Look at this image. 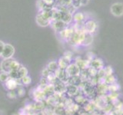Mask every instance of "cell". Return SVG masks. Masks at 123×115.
I'll use <instances>...</instances> for the list:
<instances>
[{
    "label": "cell",
    "instance_id": "cell-15",
    "mask_svg": "<svg viewBox=\"0 0 123 115\" xmlns=\"http://www.w3.org/2000/svg\"><path fill=\"white\" fill-rule=\"evenodd\" d=\"M72 0H57L55 2V5L67 6L68 5H70V4H72Z\"/></svg>",
    "mask_w": 123,
    "mask_h": 115
},
{
    "label": "cell",
    "instance_id": "cell-17",
    "mask_svg": "<svg viewBox=\"0 0 123 115\" xmlns=\"http://www.w3.org/2000/svg\"><path fill=\"white\" fill-rule=\"evenodd\" d=\"M9 74L8 72L2 71L1 74H0V80L3 82H6L7 80L9 78Z\"/></svg>",
    "mask_w": 123,
    "mask_h": 115
},
{
    "label": "cell",
    "instance_id": "cell-13",
    "mask_svg": "<svg viewBox=\"0 0 123 115\" xmlns=\"http://www.w3.org/2000/svg\"><path fill=\"white\" fill-rule=\"evenodd\" d=\"M68 63H69V60H68L67 58H65V57H63L59 59L58 65H59V68L61 69H66V68L68 65Z\"/></svg>",
    "mask_w": 123,
    "mask_h": 115
},
{
    "label": "cell",
    "instance_id": "cell-5",
    "mask_svg": "<svg viewBox=\"0 0 123 115\" xmlns=\"http://www.w3.org/2000/svg\"><path fill=\"white\" fill-rule=\"evenodd\" d=\"M74 32H75V29H73V27H70V28L67 27L66 29H65L64 30L59 32V35L62 40L68 41L70 39V38L72 37Z\"/></svg>",
    "mask_w": 123,
    "mask_h": 115
},
{
    "label": "cell",
    "instance_id": "cell-7",
    "mask_svg": "<svg viewBox=\"0 0 123 115\" xmlns=\"http://www.w3.org/2000/svg\"><path fill=\"white\" fill-rule=\"evenodd\" d=\"M36 18V23L41 27H46V26L50 25V24H51V21L45 18L39 12H38Z\"/></svg>",
    "mask_w": 123,
    "mask_h": 115
},
{
    "label": "cell",
    "instance_id": "cell-16",
    "mask_svg": "<svg viewBox=\"0 0 123 115\" xmlns=\"http://www.w3.org/2000/svg\"><path fill=\"white\" fill-rule=\"evenodd\" d=\"M92 63H93V64H96V65H94L93 68H96V69H101L102 67V65H103V63H102V61L101 59H95L92 61Z\"/></svg>",
    "mask_w": 123,
    "mask_h": 115
},
{
    "label": "cell",
    "instance_id": "cell-2",
    "mask_svg": "<svg viewBox=\"0 0 123 115\" xmlns=\"http://www.w3.org/2000/svg\"><path fill=\"white\" fill-rule=\"evenodd\" d=\"M110 12L115 17H121L123 15V3L115 2L111 6Z\"/></svg>",
    "mask_w": 123,
    "mask_h": 115
},
{
    "label": "cell",
    "instance_id": "cell-11",
    "mask_svg": "<svg viewBox=\"0 0 123 115\" xmlns=\"http://www.w3.org/2000/svg\"><path fill=\"white\" fill-rule=\"evenodd\" d=\"M92 41H93V36H92V34L86 32L82 45H85V46H88L92 43Z\"/></svg>",
    "mask_w": 123,
    "mask_h": 115
},
{
    "label": "cell",
    "instance_id": "cell-21",
    "mask_svg": "<svg viewBox=\"0 0 123 115\" xmlns=\"http://www.w3.org/2000/svg\"><path fill=\"white\" fill-rule=\"evenodd\" d=\"M64 57L65 58H67L68 60L70 61L71 58H72V53L70 52H66L64 54Z\"/></svg>",
    "mask_w": 123,
    "mask_h": 115
},
{
    "label": "cell",
    "instance_id": "cell-6",
    "mask_svg": "<svg viewBox=\"0 0 123 115\" xmlns=\"http://www.w3.org/2000/svg\"><path fill=\"white\" fill-rule=\"evenodd\" d=\"M83 29L86 32L92 34L97 29V24L93 20H88L84 23Z\"/></svg>",
    "mask_w": 123,
    "mask_h": 115
},
{
    "label": "cell",
    "instance_id": "cell-1",
    "mask_svg": "<svg viewBox=\"0 0 123 115\" xmlns=\"http://www.w3.org/2000/svg\"><path fill=\"white\" fill-rule=\"evenodd\" d=\"M86 32L84 31L83 29H79V30H75L74 33L70 38V39L68 40L67 41L68 43H70L73 45H80L82 44V41L84 39V36Z\"/></svg>",
    "mask_w": 123,
    "mask_h": 115
},
{
    "label": "cell",
    "instance_id": "cell-4",
    "mask_svg": "<svg viewBox=\"0 0 123 115\" xmlns=\"http://www.w3.org/2000/svg\"><path fill=\"white\" fill-rule=\"evenodd\" d=\"M50 25L52 26V29L55 31V32L59 33L61 31L64 30L65 29H66L68 27V24H66L65 22L62 21H59V20H54L51 22V24Z\"/></svg>",
    "mask_w": 123,
    "mask_h": 115
},
{
    "label": "cell",
    "instance_id": "cell-12",
    "mask_svg": "<svg viewBox=\"0 0 123 115\" xmlns=\"http://www.w3.org/2000/svg\"><path fill=\"white\" fill-rule=\"evenodd\" d=\"M85 20V15L82 12H75L73 14V21L75 22H84Z\"/></svg>",
    "mask_w": 123,
    "mask_h": 115
},
{
    "label": "cell",
    "instance_id": "cell-14",
    "mask_svg": "<svg viewBox=\"0 0 123 115\" xmlns=\"http://www.w3.org/2000/svg\"><path fill=\"white\" fill-rule=\"evenodd\" d=\"M47 68L50 71H55L58 68H59V65L55 62V61H51L47 66Z\"/></svg>",
    "mask_w": 123,
    "mask_h": 115
},
{
    "label": "cell",
    "instance_id": "cell-10",
    "mask_svg": "<svg viewBox=\"0 0 123 115\" xmlns=\"http://www.w3.org/2000/svg\"><path fill=\"white\" fill-rule=\"evenodd\" d=\"M12 60V58H8V59H4L2 61V62L1 64V69L2 71L9 73Z\"/></svg>",
    "mask_w": 123,
    "mask_h": 115
},
{
    "label": "cell",
    "instance_id": "cell-9",
    "mask_svg": "<svg viewBox=\"0 0 123 115\" xmlns=\"http://www.w3.org/2000/svg\"><path fill=\"white\" fill-rule=\"evenodd\" d=\"M36 6H37V8L38 9V12L50 9H52V8L54 7L52 6H49V5H48V4H46L43 0H37Z\"/></svg>",
    "mask_w": 123,
    "mask_h": 115
},
{
    "label": "cell",
    "instance_id": "cell-20",
    "mask_svg": "<svg viewBox=\"0 0 123 115\" xmlns=\"http://www.w3.org/2000/svg\"><path fill=\"white\" fill-rule=\"evenodd\" d=\"M43 1L46 4H48V5H49V6H55V2H56L55 0H43Z\"/></svg>",
    "mask_w": 123,
    "mask_h": 115
},
{
    "label": "cell",
    "instance_id": "cell-19",
    "mask_svg": "<svg viewBox=\"0 0 123 115\" xmlns=\"http://www.w3.org/2000/svg\"><path fill=\"white\" fill-rule=\"evenodd\" d=\"M22 80L25 84H29L31 82V78H29V76L25 75V77H23V78H22Z\"/></svg>",
    "mask_w": 123,
    "mask_h": 115
},
{
    "label": "cell",
    "instance_id": "cell-3",
    "mask_svg": "<svg viewBox=\"0 0 123 115\" xmlns=\"http://www.w3.org/2000/svg\"><path fill=\"white\" fill-rule=\"evenodd\" d=\"M14 53H15V48L12 45L6 43L5 44V46H4V49H3L1 57L3 59L11 58L13 56Z\"/></svg>",
    "mask_w": 123,
    "mask_h": 115
},
{
    "label": "cell",
    "instance_id": "cell-22",
    "mask_svg": "<svg viewBox=\"0 0 123 115\" xmlns=\"http://www.w3.org/2000/svg\"><path fill=\"white\" fill-rule=\"evenodd\" d=\"M4 46H5V43L2 41H0V56L2 55V53L4 49Z\"/></svg>",
    "mask_w": 123,
    "mask_h": 115
},
{
    "label": "cell",
    "instance_id": "cell-8",
    "mask_svg": "<svg viewBox=\"0 0 123 115\" xmlns=\"http://www.w3.org/2000/svg\"><path fill=\"white\" fill-rule=\"evenodd\" d=\"M79 70L80 68L76 64H68V67L66 68V73L71 76H75L79 73Z\"/></svg>",
    "mask_w": 123,
    "mask_h": 115
},
{
    "label": "cell",
    "instance_id": "cell-24",
    "mask_svg": "<svg viewBox=\"0 0 123 115\" xmlns=\"http://www.w3.org/2000/svg\"><path fill=\"white\" fill-rule=\"evenodd\" d=\"M55 1H57V0H55Z\"/></svg>",
    "mask_w": 123,
    "mask_h": 115
},
{
    "label": "cell",
    "instance_id": "cell-18",
    "mask_svg": "<svg viewBox=\"0 0 123 115\" xmlns=\"http://www.w3.org/2000/svg\"><path fill=\"white\" fill-rule=\"evenodd\" d=\"M72 5L74 6L76 9H78L79 8H80L81 6H82V5H81V2H80V0H72Z\"/></svg>",
    "mask_w": 123,
    "mask_h": 115
},
{
    "label": "cell",
    "instance_id": "cell-23",
    "mask_svg": "<svg viewBox=\"0 0 123 115\" xmlns=\"http://www.w3.org/2000/svg\"><path fill=\"white\" fill-rule=\"evenodd\" d=\"M89 2V0H80V2H81V5L82 6H86L87 4Z\"/></svg>",
    "mask_w": 123,
    "mask_h": 115
}]
</instances>
